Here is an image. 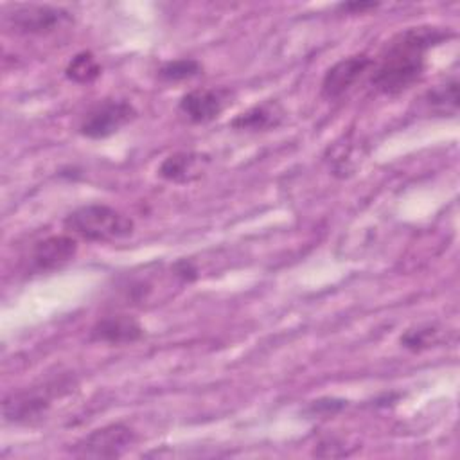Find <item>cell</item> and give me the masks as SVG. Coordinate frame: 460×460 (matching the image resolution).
Instances as JSON below:
<instances>
[{"mask_svg":"<svg viewBox=\"0 0 460 460\" xmlns=\"http://www.w3.org/2000/svg\"><path fill=\"white\" fill-rule=\"evenodd\" d=\"M68 11L52 5H14L11 13L4 14V23L23 34H50L70 23Z\"/></svg>","mask_w":460,"mask_h":460,"instance_id":"obj_5","label":"cell"},{"mask_svg":"<svg viewBox=\"0 0 460 460\" xmlns=\"http://www.w3.org/2000/svg\"><path fill=\"white\" fill-rule=\"evenodd\" d=\"M377 4L374 2H349V4H340L341 11L347 13H367L368 9H376Z\"/></svg>","mask_w":460,"mask_h":460,"instance_id":"obj_17","label":"cell"},{"mask_svg":"<svg viewBox=\"0 0 460 460\" xmlns=\"http://www.w3.org/2000/svg\"><path fill=\"white\" fill-rule=\"evenodd\" d=\"M230 102L226 88H194L181 95L178 102L180 113L192 124H207L217 119Z\"/></svg>","mask_w":460,"mask_h":460,"instance_id":"obj_6","label":"cell"},{"mask_svg":"<svg viewBox=\"0 0 460 460\" xmlns=\"http://www.w3.org/2000/svg\"><path fill=\"white\" fill-rule=\"evenodd\" d=\"M137 440L135 431L120 422L92 429L72 446V455L79 458H117Z\"/></svg>","mask_w":460,"mask_h":460,"instance_id":"obj_4","label":"cell"},{"mask_svg":"<svg viewBox=\"0 0 460 460\" xmlns=\"http://www.w3.org/2000/svg\"><path fill=\"white\" fill-rule=\"evenodd\" d=\"M426 102L431 110L442 115H455L458 110V81L453 77L444 84L429 90L426 95Z\"/></svg>","mask_w":460,"mask_h":460,"instance_id":"obj_15","label":"cell"},{"mask_svg":"<svg viewBox=\"0 0 460 460\" xmlns=\"http://www.w3.org/2000/svg\"><path fill=\"white\" fill-rule=\"evenodd\" d=\"M50 406L49 397L34 392H22L5 397L4 401V417L9 422H29L38 419Z\"/></svg>","mask_w":460,"mask_h":460,"instance_id":"obj_11","label":"cell"},{"mask_svg":"<svg viewBox=\"0 0 460 460\" xmlns=\"http://www.w3.org/2000/svg\"><path fill=\"white\" fill-rule=\"evenodd\" d=\"M210 158L196 151H176L165 156L158 165V176L171 183H192L199 180Z\"/></svg>","mask_w":460,"mask_h":460,"instance_id":"obj_9","label":"cell"},{"mask_svg":"<svg viewBox=\"0 0 460 460\" xmlns=\"http://www.w3.org/2000/svg\"><path fill=\"white\" fill-rule=\"evenodd\" d=\"M65 75L72 83L88 84V83H93L101 75V65L92 52L83 50V52H77L68 61V65L65 68Z\"/></svg>","mask_w":460,"mask_h":460,"instance_id":"obj_13","label":"cell"},{"mask_svg":"<svg viewBox=\"0 0 460 460\" xmlns=\"http://www.w3.org/2000/svg\"><path fill=\"white\" fill-rule=\"evenodd\" d=\"M440 340V329L435 323H424L408 329L401 336V345L411 352H420L424 349H429Z\"/></svg>","mask_w":460,"mask_h":460,"instance_id":"obj_16","label":"cell"},{"mask_svg":"<svg viewBox=\"0 0 460 460\" xmlns=\"http://www.w3.org/2000/svg\"><path fill=\"white\" fill-rule=\"evenodd\" d=\"M284 117L282 108L270 101L262 104H255L250 110L239 113L235 119H232L230 126L234 129L241 131H266L271 128H277Z\"/></svg>","mask_w":460,"mask_h":460,"instance_id":"obj_12","label":"cell"},{"mask_svg":"<svg viewBox=\"0 0 460 460\" xmlns=\"http://www.w3.org/2000/svg\"><path fill=\"white\" fill-rule=\"evenodd\" d=\"M63 226L86 241L97 243L124 239L131 235L135 228L133 219H129L120 210L102 203H90L72 210L65 217Z\"/></svg>","mask_w":460,"mask_h":460,"instance_id":"obj_2","label":"cell"},{"mask_svg":"<svg viewBox=\"0 0 460 460\" xmlns=\"http://www.w3.org/2000/svg\"><path fill=\"white\" fill-rule=\"evenodd\" d=\"M201 70L203 66L199 61L192 58H180V59H171L162 63L156 70V77L164 83H180V81H187L199 75Z\"/></svg>","mask_w":460,"mask_h":460,"instance_id":"obj_14","label":"cell"},{"mask_svg":"<svg viewBox=\"0 0 460 460\" xmlns=\"http://www.w3.org/2000/svg\"><path fill=\"white\" fill-rule=\"evenodd\" d=\"M144 336V327L131 314H110L97 320L90 331L93 341H102L110 345L135 343Z\"/></svg>","mask_w":460,"mask_h":460,"instance_id":"obj_10","label":"cell"},{"mask_svg":"<svg viewBox=\"0 0 460 460\" xmlns=\"http://www.w3.org/2000/svg\"><path fill=\"white\" fill-rule=\"evenodd\" d=\"M449 36L447 29L438 27H410L395 34L372 74L374 88L386 95L408 90L420 79L428 50Z\"/></svg>","mask_w":460,"mask_h":460,"instance_id":"obj_1","label":"cell"},{"mask_svg":"<svg viewBox=\"0 0 460 460\" xmlns=\"http://www.w3.org/2000/svg\"><path fill=\"white\" fill-rule=\"evenodd\" d=\"M77 253V241L72 235H49L31 248L29 268L36 273L54 271L68 264Z\"/></svg>","mask_w":460,"mask_h":460,"instance_id":"obj_8","label":"cell"},{"mask_svg":"<svg viewBox=\"0 0 460 460\" xmlns=\"http://www.w3.org/2000/svg\"><path fill=\"white\" fill-rule=\"evenodd\" d=\"M137 117L135 106L126 99H102L93 104L79 122V133L92 140H102L119 133Z\"/></svg>","mask_w":460,"mask_h":460,"instance_id":"obj_3","label":"cell"},{"mask_svg":"<svg viewBox=\"0 0 460 460\" xmlns=\"http://www.w3.org/2000/svg\"><path fill=\"white\" fill-rule=\"evenodd\" d=\"M374 65L372 58L367 54H354L336 61L323 75L320 92L325 99H338L347 93L363 74Z\"/></svg>","mask_w":460,"mask_h":460,"instance_id":"obj_7","label":"cell"}]
</instances>
